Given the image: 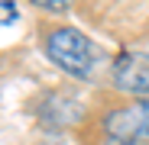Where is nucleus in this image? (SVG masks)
Segmentation results:
<instances>
[{
	"mask_svg": "<svg viewBox=\"0 0 149 145\" xmlns=\"http://www.w3.org/2000/svg\"><path fill=\"white\" fill-rule=\"evenodd\" d=\"M45 55L71 78H88L94 71V45L71 26H58L45 36Z\"/></svg>",
	"mask_w": 149,
	"mask_h": 145,
	"instance_id": "f257e3e1",
	"label": "nucleus"
},
{
	"mask_svg": "<svg viewBox=\"0 0 149 145\" xmlns=\"http://www.w3.org/2000/svg\"><path fill=\"white\" fill-rule=\"evenodd\" d=\"M107 145H139L149 142V97H136L104 116Z\"/></svg>",
	"mask_w": 149,
	"mask_h": 145,
	"instance_id": "f03ea898",
	"label": "nucleus"
},
{
	"mask_svg": "<svg viewBox=\"0 0 149 145\" xmlns=\"http://www.w3.org/2000/svg\"><path fill=\"white\" fill-rule=\"evenodd\" d=\"M113 84L133 97H149V52H123L113 61Z\"/></svg>",
	"mask_w": 149,
	"mask_h": 145,
	"instance_id": "7ed1b4c3",
	"label": "nucleus"
},
{
	"mask_svg": "<svg viewBox=\"0 0 149 145\" xmlns=\"http://www.w3.org/2000/svg\"><path fill=\"white\" fill-rule=\"evenodd\" d=\"M81 119V103L68 93H52L39 107V123L45 129H68Z\"/></svg>",
	"mask_w": 149,
	"mask_h": 145,
	"instance_id": "20e7f679",
	"label": "nucleus"
},
{
	"mask_svg": "<svg viewBox=\"0 0 149 145\" xmlns=\"http://www.w3.org/2000/svg\"><path fill=\"white\" fill-rule=\"evenodd\" d=\"M29 3H36V7H42L49 13H65L68 10V0H29Z\"/></svg>",
	"mask_w": 149,
	"mask_h": 145,
	"instance_id": "39448f33",
	"label": "nucleus"
}]
</instances>
